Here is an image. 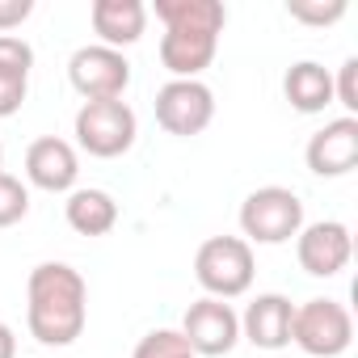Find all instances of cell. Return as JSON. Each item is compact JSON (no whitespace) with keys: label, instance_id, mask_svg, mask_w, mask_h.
Returning a JSON list of instances; mask_svg holds the SVG:
<instances>
[{"label":"cell","instance_id":"1","mask_svg":"<svg viewBox=\"0 0 358 358\" xmlns=\"http://www.w3.org/2000/svg\"><path fill=\"white\" fill-rule=\"evenodd\" d=\"M152 13L164 22L160 64L173 72V80H199L220 51L228 9L220 0H156Z\"/></svg>","mask_w":358,"mask_h":358},{"label":"cell","instance_id":"2","mask_svg":"<svg viewBox=\"0 0 358 358\" xmlns=\"http://www.w3.org/2000/svg\"><path fill=\"white\" fill-rule=\"evenodd\" d=\"M89 320V287L68 262H43L26 282V324L38 345H72Z\"/></svg>","mask_w":358,"mask_h":358},{"label":"cell","instance_id":"3","mask_svg":"<svg viewBox=\"0 0 358 358\" xmlns=\"http://www.w3.org/2000/svg\"><path fill=\"white\" fill-rule=\"evenodd\" d=\"M257 262H253V245L245 236H211L199 245L194 253V278L211 299H236L253 287Z\"/></svg>","mask_w":358,"mask_h":358},{"label":"cell","instance_id":"4","mask_svg":"<svg viewBox=\"0 0 358 358\" xmlns=\"http://www.w3.org/2000/svg\"><path fill=\"white\" fill-rule=\"evenodd\" d=\"M303 228V199L287 186H262L241 203V232L249 245H287Z\"/></svg>","mask_w":358,"mask_h":358},{"label":"cell","instance_id":"5","mask_svg":"<svg viewBox=\"0 0 358 358\" xmlns=\"http://www.w3.org/2000/svg\"><path fill=\"white\" fill-rule=\"evenodd\" d=\"M72 131H76V143H80L89 156L114 160V156H122V152L135 148L139 122H135V110H131L122 97H114V101H85V106L76 110Z\"/></svg>","mask_w":358,"mask_h":358},{"label":"cell","instance_id":"6","mask_svg":"<svg viewBox=\"0 0 358 358\" xmlns=\"http://www.w3.org/2000/svg\"><path fill=\"white\" fill-rule=\"evenodd\" d=\"M291 341L303 350V358H337L354 341L350 308L337 299H308L291 316Z\"/></svg>","mask_w":358,"mask_h":358},{"label":"cell","instance_id":"7","mask_svg":"<svg viewBox=\"0 0 358 358\" xmlns=\"http://www.w3.org/2000/svg\"><path fill=\"white\" fill-rule=\"evenodd\" d=\"M68 80H72V89H76L85 101H114V97H122L127 85H131V64H127L122 51L93 43V47L72 51V59H68Z\"/></svg>","mask_w":358,"mask_h":358},{"label":"cell","instance_id":"8","mask_svg":"<svg viewBox=\"0 0 358 358\" xmlns=\"http://www.w3.org/2000/svg\"><path fill=\"white\" fill-rule=\"evenodd\" d=\"M215 118V93L203 80H169L156 89V122L177 135V139H190L203 135Z\"/></svg>","mask_w":358,"mask_h":358},{"label":"cell","instance_id":"9","mask_svg":"<svg viewBox=\"0 0 358 358\" xmlns=\"http://www.w3.org/2000/svg\"><path fill=\"white\" fill-rule=\"evenodd\" d=\"M182 337L190 341V350H194L199 358H224V354H232L236 341H241V316L232 312V303L203 295V299H194V303L186 308Z\"/></svg>","mask_w":358,"mask_h":358},{"label":"cell","instance_id":"10","mask_svg":"<svg viewBox=\"0 0 358 358\" xmlns=\"http://www.w3.org/2000/svg\"><path fill=\"white\" fill-rule=\"evenodd\" d=\"M295 257L303 266V274L312 278H333L350 266L354 257V236L341 220H316V224H303L299 236H295Z\"/></svg>","mask_w":358,"mask_h":358},{"label":"cell","instance_id":"11","mask_svg":"<svg viewBox=\"0 0 358 358\" xmlns=\"http://www.w3.org/2000/svg\"><path fill=\"white\" fill-rule=\"evenodd\" d=\"M26 177H30V186L47 190V194H72L76 177H80V156L68 139L43 135L26 148Z\"/></svg>","mask_w":358,"mask_h":358},{"label":"cell","instance_id":"12","mask_svg":"<svg viewBox=\"0 0 358 358\" xmlns=\"http://www.w3.org/2000/svg\"><path fill=\"white\" fill-rule=\"evenodd\" d=\"M303 160L316 177H345L354 164H358V118H333L324 122L308 148H303Z\"/></svg>","mask_w":358,"mask_h":358},{"label":"cell","instance_id":"13","mask_svg":"<svg viewBox=\"0 0 358 358\" xmlns=\"http://www.w3.org/2000/svg\"><path fill=\"white\" fill-rule=\"evenodd\" d=\"M291 316H295V303L278 291H266L245 308L241 337L253 341L257 350H282V345H291Z\"/></svg>","mask_w":358,"mask_h":358},{"label":"cell","instance_id":"14","mask_svg":"<svg viewBox=\"0 0 358 358\" xmlns=\"http://www.w3.org/2000/svg\"><path fill=\"white\" fill-rule=\"evenodd\" d=\"M89 22H93V34L101 38V47H135L148 30V5L143 0H93L89 9Z\"/></svg>","mask_w":358,"mask_h":358},{"label":"cell","instance_id":"15","mask_svg":"<svg viewBox=\"0 0 358 358\" xmlns=\"http://www.w3.org/2000/svg\"><path fill=\"white\" fill-rule=\"evenodd\" d=\"M64 220L76 236H106L114 232L118 224V203L110 190H97V186H85V190H72L68 203H64Z\"/></svg>","mask_w":358,"mask_h":358},{"label":"cell","instance_id":"16","mask_svg":"<svg viewBox=\"0 0 358 358\" xmlns=\"http://www.w3.org/2000/svg\"><path fill=\"white\" fill-rule=\"evenodd\" d=\"M282 93L299 114H320L324 106H333V76L329 68H320L316 59H299L287 68L282 76Z\"/></svg>","mask_w":358,"mask_h":358},{"label":"cell","instance_id":"17","mask_svg":"<svg viewBox=\"0 0 358 358\" xmlns=\"http://www.w3.org/2000/svg\"><path fill=\"white\" fill-rule=\"evenodd\" d=\"M131 358H199L190 350V341L182 337V329H152L139 337L135 354Z\"/></svg>","mask_w":358,"mask_h":358},{"label":"cell","instance_id":"18","mask_svg":"<svg viewBox=\"0 0 358 358\" xmlns=\"http://www.w3.org/2000/svg\"><path fill=\"white\" fill-rule=\"evenodd\" d=\"M30 215V190L13 173H0V228H13Z\"/></svg>","mask_w":358,"mask_h":358},{"label":"cell","instance_id":"19","mask_svg":"<svg viewBox=\"0 0 358 358\" xmlns=\"http://www.w3.org/2000/svg\"><path fill=\"white\" fill-rule=\"evenodd\" d=\"M345 9H350L345 0H291L287 5V13L303 26H333L345 17Z\"/></svg>","mask_w":358,"mask_h":358},{"label":"cell","instance_id":"20","mask_svg":"<svg viewBox=\"0 0 358 358\" xmlns=\"http://www.w3.org/2000/svg\"><path fill=\"white\" fill-rule=\"evenodd\" d=\"M30 68H34V47L17 34H0V72L30 80Z\"/></svg>","mask_w":358,"mask_h":358},{"label":"cell","instance_id":"21","mask_svg":"<svg viewBox=\"0 0 358 358\" xmlns=\"http://www.w3.org/2000/svg\"><path fill=\"white\" fill-rule=\"evenodd\" d=\"M333 101L345 110V118H358V59H354V55L337 68V80H333Z\"/></svg>","mask_w":358,"mask_h":358},{"label":"cell","instance_id":"22","mask_svg":"<svg viewBox=\"0 0 358 358\" xmlns=\"http://www.w3.org/2000/svg\"><path fill=\"white\" fill-rule=\"evenodd\" d=\"M26 93H30V80H26V76L0 72V118H13V114L26 106Z\"/></svg>","mask_w":358,"mask_h":358},{"label":"cell","instance_id":"23","mask_svg":"<svg viewBox=\"0 0 358 358\" xmlns=\"http://www.w3.org/2000/svg\"><path fill=\"white\" fill-rule=\"evenodd\" d=\"M30 13H34V0H0V34L17 30Z\"/></svg>","mask_w":358,"mask_h":358},{"label":"cell","instance_id":"24","mask_svg":"<svg viewBox=\"0 0 358 358\" xmlns=\"http://www.w3.org/2000/svg\"><path fill=\"white\" fill-rule=\"evenodd\" d=\"M0 358H17V333L0 320Z\"/></svg>","mask_w":358,"mask_h":358},{"label":"cell","instance_id":"25","mask_svg":"<svg viewBox=\"0 0 358 358\" xmlns=\"http://www.w3.org/2000/svg\"><path fill=\"white\" fill-rule=\"evenodd\" d=\"M0 173H5V143H0Z\"/></svg>","mask_w":358,"mask_h":358}]
</instances>
